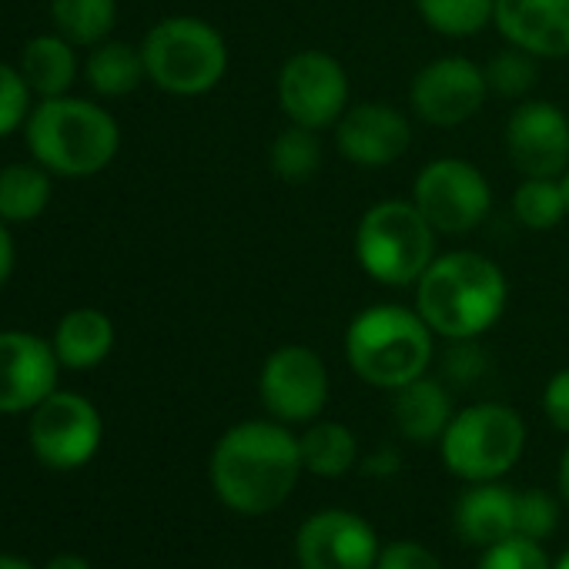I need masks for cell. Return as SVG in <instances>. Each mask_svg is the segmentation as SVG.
I'll return each instance as SVG.
<instances>
[{
  "instance_id": "obj_14",
  "label": "cell",
  "mask_w": 569,
  "mask_h": 569,
  "mask_svg": "<svg viewBox=\"0 0 569 569\" xmlns=\"http://www.w3.org/2000/svg\"><path fill=\"white\" fill-rule=\"evenodd\" d=\"M336 151L346 164L382 171L399 164L412 148V121L389 101H356L332 128Z\"/></svg>"
},
{
  "instance_id": "obj_17",
  "label": "cell",
  "mask_w": 569,
  "mask_h": 569,
  "mask_svg": "<svg viewBox=\"0 0 569 569\" xmlns=\"http://www.w3.org/2000/svg\"><path fill=\"white\" fill-rule=\"evenodd\" d=\"M492 28L536 61L569 58V0H496Z\"/></svg>"
},
{
  "instance_id": "obj_32",
  "label": "cell",
  "mask_w": 569,
  "mask_h": 569,
  "mask_svg": "<svg viewBox=\"0 0 569 569\" xmlns=\"http://www.w3.org/2000/svg\"><path fill=\"white\" fill-rule=\"evenodd\" d=\"M31 84L24 81L21 68L0 61V138H8L31 118Z\"/></svg>"
},
{
  "instance_id": "obj_2",
  "label": "cell",
  "mask_w": 569,
  "mask_h": 569,
  "mask_svg": "<svg viewBox=\"0 0 569 569\" xmlns=\"http://www.w3.org/2000/svg\"><path fill=\"white\" fill-rule=\"evenodd\" d=\"M416 312L446 342H479L509 309V278L502 264L472 248L439 251L412 284Z\"/></svg>"
},
{
  "instance_id": "obj_23",
  "label": "cell",
  "mask_w": 569,
  "mask_h": 569,
  "mask_svg": "<svg viewBox=\"0 0 569 569\" xmlns=\"http://www.w3.org/2000/svg\"><path fill=\"white\" fill-rule=\"evenodd\" d=\"M84 78L101 98H124L134 94L148 81L144 54L124 41H101L84 61Z\"/></svg>"
},
{
  "instance_id": "obj_22",
  "label": "cell",
  "mask_w": 569,
  "mask_h": 569,
  "mask_svg": "<svg viewBox=\"0 0 569 569\" xmlns=\"http://www.w3.org/2000/svg\"><path fill=\"white\" fill-rule=\"evenodd\" d=\"M306 472L319 479H342L359 462V439L339 419H316L299 436Z\"/></svg>"
},
{
  "instance_id": "obj_12",
  "label": "cell",
  "mask_w": 569,
  "mask_h": 569,
  "mask_svg": "<svg viewBox=\"0 0 569 569\" xmlns=\"http://www.w3.org/2000/svg\"><path fill=\"white\" fill-rule=\"evenodd\" d=\"M28 436L41 466L54 472H71L98 456L104 439V422L91 399L78 392H51L31 412Z\"/></svg>"
},
{
  "instance_id": "obj_28",
  "label": "cell",
  "mask_w": 569,
  "mask_h": 569,
  "mask_svg": "<svg viewBox=\"0 0 569 569\" xmlns=\"http://www.w3.org/2000/svg\"><path fill=\"white\" fill-rule=\"evenodd\" d=\"M512 218L526 231L559 228L569 218L559 178H519V184L512 191Z\"/></svg>"
},
{
  "instance_id": "obj_4",
  "label": "cell",
  "mask_w": 569,
  "mask_h": 569,
  "mask_svg": "<svg viewBox=\"0 0 569 569\" xmlns=\"http://www.w3.org/2000/svg\"><path fill=\"white\" fill-rule=\"evenodd\" d=\"M28 148L51 174L91 178L118 158L121 128L111 111L88 98H44L28 118Z\"/></svg>"
},
{
  "instance_id": "obj_31",
  "label": "cell",
  "mask_w": 569,
  "mask_h": 569,
  "mask_svg": "<svg viewBox=\"0 0 569 569\" xmlns=\"http://www.w3.org/2000/svg\"><path fill=\"white\" fill-rule=\"evenodd\" d=\"M476 569H552V566L542 552V542L526 539V536H509L482 549Z\"/></svg>"
},
{
  "instance_id": "obj_37",
  "label": "cell",
  "mask_w": 569,
  "mask_h": 569,
  "mask_svg": "<svg viewBox=\"0 0 569 569\" xmlns=\"http://www.w3.org/2000/svg\"><path fill=\"white\" fill-rule=\"evenodd\" d=\"M362 469H366V476H379V479H386V476L399 472V452L386 446V449L372 452V456L362 462Z\"/></svg>"
},
{
  "instance_id": "obj_36",
  "label": "cell",
  "mask_w": 569,
  "mask_h": 569,
  "mask_svg": "<svg viewBox=\"0 0 569 569\" xmlns=\"http://www.w3.org/2000/svg\"><path fill=\"white\" fill-rule=\"evenodd\" d=\"M14 261H18V251H14L11 228H8L4 218H0V289L8 284V278H11V271H14Z\"/></svg>"
},
{
  "instance_id": "obj_24",
  "label": "cell",
  "mask_w": 569,
  "mask_h": 569,
  "mask_svg": "<svg viewBox=\"0 0 569 569\" xmlns=\"http://www.w3.org/2000/svg\"><path fill=\"white\" fill-rule=\"evenodd\" d=\"M322 164H326L322 131H312L302 124H284L268 144V168L284 184L312 181L322 171Z\"/></svg>"
},
{
  "instance_id": "obj_21",
  "label": "cell",
  "mask_w": 569,
  "mask_h": 569,
  "mask_svg": "<svg viewBox=\"0 0 569 569\" xmlns=\"http://www.w3.org/2000/svg\"><path fill=\"white\" fill-rule=\"evenodd\" d=\"M21 74L41 101L71 94V84L78 78L74 44L64 34H41L28 41L21 54Z\"/></svg>"
},
{
  "instance_id": "obj_6",
  "label": "cell",
  "mask_w": 569,
  "mask_h": 569,
  "mask_svg": "<svg viewBox=\"0 0 569 569\" xmlns=\"http://www.w3.org/2000/svg\"><path fill=\"white\" fill-rule=\"evenodd\" d=\"M148 81L171 98H204L211 94L231 64L224 34L191 14H174L158 21L141 41Z\"/></svg>"
},
{
  "instance_id": "obj_3",
  "label": "cell",
  "mask_w": 569,
  "mask_h": 569,
  "mask_svg": "<svg viewBox=\"0 0 569 569\" xmlns=\"http://www.w3.org/2000/svg\"><path fill=\"white\" fill-rule=\"evenodd\" d=\"M342 352L356 379L372 389L396 392L432 369L436 332L416 306L379 302L352 316L342 336Z\"/></svg>"
},
{
  "instance_id": "obj_33",
  "label": "cell",
  "mask_w": 569,
  "mask_h": 569,
  "mask_svg": "<svg viewBox=\"0 0 569 569\" xmlns=\"http://www.w3.org/2000/svg\"><path fill=\"white\" fill-rule=\"evenodd\" d=\"M376 569H442V562L429 546H422L416 539H396V542L382 546Z\"/></svg>"
},
{
  "instance_id": "obj_7",
  "label": "cell",
  "mask_w": 569,
  "mask_h": 569,
  "mask_svg": "<svg viewBox=\"0 0 569 569\" xmlns=\"http://www.w3.org/2000/svg\"><path fill=\"white\" fill-rule=\"evenodd\" d=\"M526 449V422L506 402H472L456 409L439 439L442 466L462 482L502 479Z\"/></svg>"
},
{
  "instance_id": "obj_42",
  "label": "cell",
  "mask_w": 569,
  "mask_h": 569,
  "mask_svg": "<svg viewBox=\"0 0 569 569\" xmlns=\"http://www.w3.org/2000/svg\"><path fill=\"white\" fill-rule=\"evenodd\" d=\"M552 569H569V549H566V552L559 556V562H556Z\"/></svg>"
},
{
  "instance_id": "obj_39",
  "label": "cell",
  "mask_w": 569,
  "mask_h": 569,
  "mask_svg": "<svg viewBox=\"0 0 569 569\" xmlns=\"http://www.w3.org/2000/svg\"><path fill=\"white\" fill-rule=\"evenodd\" d=\"M559 496H562L566 506H569V446H566V452H562V459H559Z\"/></svg>"
},
{
  "instance_id": "obj_8",
  "label": "cell",
  "mask_w": 569,
  "mask_h": 569,
  "mask_svg": "<svg viewBox=\"0 0 569 569\" xmlns=\"http://www.w3.org/2000/svg\"><path fill=\"white\" fill-rule=\"evenodd\" d=\"M412 204L436 228V234H469L492 214V184L479 164L459 154L432 158L412 178Z\"/></svg>"
},
{
  "instance_id": "obj_30",
  "label": "cell",
  "mask_w": 569,
  "mask_h": 569,
  "mask_svg": "<svg viewBox=\"0 0 569 569\" xmlns=\"http://www.w3.org/2000/svg\"><path fill=\"white\" fill-rule=\"evenodd\" d=\"M559 522V499L546 489H522L516 492V536L542 542L556 532Z\"/></svg>"
},
{
  "instance_id": "obj_41",
  "label": "cell",
  "mask_w": 569,
  "mask_h": 569,
  "mask_svg": "<svg viewBox=\"0 0 569 569\" xmlns=\"http://www.w3.org/2000/svg\"><path fill=\"white\" fill-rule=\"evenodd\" d=\"M559 184H562V194H566V211H569V168L559 174Z\"/></svg>"
},
{
  "instance_id": "obj_40",
  "label": "cell",
  "mask_w": 569,
  "mask_h": 569,
  "mask_svg": "<svg viewBox=\"0 0 569 569\" xmlns=\"http://www.w3.org/2000/svg\"><path fill=\"white\" fill-rule=\"evenodd\" d=\"M0 569H38L34 562H28L24 556H14V552H0Z\"/></svg>"
},
{
  "instance_id": "obj_29",
  "label": "cell",
  "mask_w": 569,
  "mask_h": 569,
  "mask_svg": "<svg viewBox=\"0 0 569 569\" xmlns=\"http://www.w3.org/2000/svg\"><path fill=\"white\" fill-rule=\"evenodd\" d=\"M482 68H486L489 94L506 98V101H526L539 81V61L509 44L502 51H496Z\"/></svg>"
},
{
  "instance_id": "obj_13",
  "label": "cell",
  "mask_w": 569,
  "mask_h": 569,
  "mask_svg": "<svg viewBox=\"0 0 569 569\" xmlns=\"http://www.w3.org/2000/svg\"><path fill=\"white\" fill-rule=\"evenodd\" d=\"M502 148L519 178H559L569 168V114L546 98L516 101L502 128Z\"/></svg>"
},
{
  "instance_id": "obj_25",
  "label": "cell",
  "mask_w": 569,
  "mask_h": 569,
  "mask_svg": "<svg viewBox=\"0 0 569 569\" xmlns=\"http://www.w3.org/2000/svg\"><path fill=\"white\" fill-rule=\"evenodd\" d=\"M51 204V171L34 164H8L0 171V218L28 224Z\"/></svg>"
},
{
  "instance_id": "obj_34",
  "label": "cell",
  "mask_w": 569,
  "mask_h": 569,
  "mask_svg": "<svg viewBox=\"0 0 569 569\" xmlns=\"http://www.w3.org/2000/svg\"><path fill=\"white\" fill-rule=\"evenodd\" d=\"M542 416L552 429L569 436V366L552 372L542 386Z\"/></svg>"
},
{
  "instance_id": "obj_9",
  "label": "cell",
  "mask_w": 569,
  "mask_h": 569,
  "mask_svg": "<svg viewBox=\"0 0 569 569\" xmlns=\"http://www.w3.org/2000/svg\"><path fill=\"white\" fill-rule=\"evenodd\" d=\"M274 98L289 124L326 134L352 104V78L332 51L306 48L289 54L278 68Z\"/></svg>"
},
{
  "instance_id": "obj_20",
  "label": "cell",
  "mask_w": 569,
  "mask_h": 569,
  "mask_svg": "<svg viewBox=\"0 0 569 569\" xmlns=\"http://www.w3.org/2000/svg\"><path fill=\"white\" fill-rule=\"evenodd\" d=\"M51 346L64 369H74V372L94 369L114 349V322L101 309H74L58 322Z\"/></svg>"
},
{
  "instance_id": "obj_26",
  "label": "cell",
  "mask_w": 569,
  "mask_h": 569,
  "mask_svg": "<svg viewBox=\"0 0 569 569\" xmlns=\"http://www.w3.org/2000/svg\"><path fill=\"white\" fill-rule=\"evenodd\" d=\"M419 21L446 38V41H469L492 28L496 0H412Z\"/></svg>"
},
{
  "instance_id": "obj_1",
  "label": "cell",
  "mask_w": 569,
  "mask_h": 569,
  "mask_svg": "<svg viewBox=\"0 0 569 569\" xmlns=\"http://www.w3.org/2000/svg\"><path fill=\"white\" fill-rule=\"evenodd\" d=\"M302 472L299 436L271 416L224 429L208 459V479L218 502L241 516H264L284 506Z\"/></svg>"
},
{
  "instance_id": "obj_27",
  "label": "cell",
  "mask_w": 569,
  "mask_h": 569,
  "mask_svg": "<svg viewBox=\"0 0 569 569\" xmlns=\"http://www.w3.org/2000/svg\"><path fill=\"white\" fill-rule=\"evenodd\" d=\"M51 18L71 44L94 48L118 24V0H51Z\"/></svg>"
},
{
  "instance_id": "obj_35",
  "label": "cell",
  "mask_w": 569,
  "mask_h": 569,
  "mask_svg": "<svg viewBox=\"0 0 569 569\" xmlns=\"http://www.w3.org/2000/svg\"><path fill=\"white\" fill-rule=\"evenodd\" d=\"M482 356L476 349V342H452L449 349V359H446V372L456 379V382H472L479 372H482Z\"/></svg>"
},
{
  "instance_id": "obj_15",
  "label": "cell",
  "mask_w": 569,
  "mask_h": 569,
  "mask_svg": "<svg viewBox=\"0 0 569 569\" xmlns=\"http://www.w3.org/2000/svg\"><path fill=\"white\" fill-rule=\"evenodd\" d=\"M379 536L369 519L349 509H322L309 516L296 536L302 569H376Z\"/></svg>"
},
{
  "instance_id": "obj_5",
  "label": "cell",
  "mask_w": 569,
  "mask_h": 569,
  "mask_svg": "<svg viewBox=\"0 0 569 569\" xmlns=\"http://www.w3.org/2000/svg\"><path fill=\"white\" fill-rule=\"evenodd\" d=\"M352 254L362 274L382 289H412L439 254V234L412 198H382L356 221Z\"/></svg>"
},
{
  "instance_id": "obj_16",
  "label": "cell",
  "mask_w": 569,
  "mask_h": 569,
  "mask_svg": "<svg viewBox=\"0 0 569 569\" xmlns=\"http://www.w3.org/2000/svg\"><path fill=\"white\" fill-rule=\"evenodd\" d=\"M61 359L34 332H0V416L34 412L58 392Z\"/></svg>"
},
{
  "instance_id": "obj_18",
  "label": "cell",
  "mask_w": 569,
  "mask_h": 569,
  "mask_svg": "<svg viewBox=\"0 0 569 569\" xmlns=\"http://www.w3.org/2000/svg\"><path fill=\"white\" fill-rule=\"evenodd\" d=\"M456 532L479 549L516 536V492L496 482H469L456 506Z\"/></svg>"
},
{
  "instance_id": "obj_11",
  "label": "cell",
  "mask_w": 569,
  "mask_h": 569,
  "mask_svg": "<svg viewBox=\"0 0 569 569\" xmlns=\"http://www.w3.org/2000/svg\"><path fill=\"white\" fill-rule=\"evenodd\" d=\"M486 68L466 54L432 58L409 84V111L429 128H462L486 108Z\"/></svg>"
},
{
  "instance_id": "obj_10",
  "label": "cell",
  "mask_w": 569,
  "mask_h": 569,
  "mask_svg": "<svg viewBox=\"0 0 569 569\" xmlns=\"http://www.w3.org/2000/svg\"><path fill=\"white\" fill-rule=\"evenodd\" d=\"M332 396V376L326 359L302 342L271 349L258 369V402L264 416L284 426H309L322 419Z\"/></svg>"
},
{
  "instance_id": "obj_38",
  "label": "cell",
  "mask_w": 569,
  "mask_h": 569,
  "mask_svg": "<svg viewBox=\"0 0 569 569\" xmlns=\"http://www.w3.org/2000/svg\"><path fill=\"white\" fill-rule=\"evenodd\" d=\"M44 569H94V566L84 556H78V552H58V556L48 559Z\"/></svg>"
},
{
  "instance_id": "obj_19",
  "label": "cell",
  "mask_w": 569,
  "mask_h": 569,
  "mask_svg": "<svg viewBox=\"0 0 569 569\" xmlns=\"http://www.w3.org/2000/svg\"><path fill=\"white\" fill-rule=\"evenodd\" d=\"M452 416H456V406H452L449 389L429 372L392 392V419L406 442H416V446L439 442Z\"/></svg>"
}]
</instances>
